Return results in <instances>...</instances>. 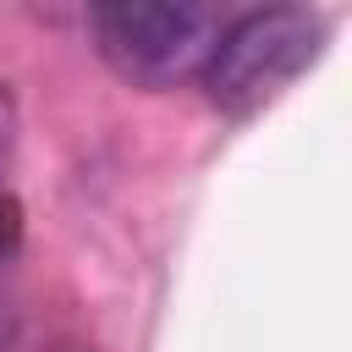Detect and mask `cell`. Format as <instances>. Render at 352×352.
<instances>
[{"label":"cell","mask_w":352,"mask_h":352,"mask_svg":"<svg viewBox=\"0 0 352 352\" xmlns=\"http://www.w3.org/2000/svg\"><path fill=\"white\" fill-rule=\"evenodd\" d=\"M11 148H16V110H11V94L0 88V170H6Z\"/></svg>","instance_id":"3"},{"label":"cell","mask_w":352,"mask_h":352,"mask_svg":"<svg viewBox=\"0 0 352 352\" xmlns=\"http://www.w3.org/2000/svg\"><path fill=\"white\" fill-rule=\"evenodd\" d=\"M88 33L94 50L104 55V66L116 77H126L132 88H176L187 77L204 72V55L220 33V16L209 6H187V0H121V6H94L88 11Z\"/></svg>","instance_id":"2"},{"label":"cell","mask_w":352,"mask_h":352,"mask_svg":"<svg viewBox=\"0 0 352 352\" xmlns=\"http://www.w3.org/2000/svg\"><path fill=\"white\" fill-rule=\"evenodd\" d=\"M324 44V16L302 11V6H264V11H242L236 22H220L209 55H204V94L214 110L226 116H253L258 104H270L297 72L314 66Z\"/></svg>","instance_id":"1"}]
</instances>
